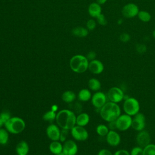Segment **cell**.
Listing matches in <instances>:
<instances>
[{"instance_id":"6da1fadb","label":"cell","mask_w":155,"mask_h":155,"mask_svg":"<svg viewBox=\"0 0 155 155\" xmlns=\"http://www.w3.org/2000/svg\"><path fill=\"white\" fill-rule=\"evenodd\" d=\"M56 122L57 125L64 130H70L76 125V116L70 110L64 109L56 113Z\"/></svg>"},{"instance_id":"7a4b0ae2","label":"cell","mask_w":155,"mask_h":155,"mask_svg":"<svg viewBox=\"0 0 155 155\" xmlns=\"http://www.w3.org/2000/svg\"><path fill=\"white\" fill-rule=\"evenodd\" d=\"M99 114L103 120L110 122L117 119L121 114V110L117 104L109 101L100 109Z\"/></svg>"},{"instance_id":"3957f363","label":"cell","mask_w":155,"mask_h":155,"mask_svg":"<svg viewBox=\"0 0 155 155\" xmlns=\"http://www.w3.org/2000/svg\"><path fill=\"white\" fill-rule=\"evenodd\" d=\"M89 61L86 56L82 54H76L70 60V67L76 73H82L88 70Z\"/></svg>"},{"instance_id":"277c9868","label":"cell","mask_w":155,"mask_h":155,"mask_svg":"<svg viewBox=\"0 0 155 155\" xmlns=\"http://www.w3.org/2000/svg\"><path fill=\"white\" fill-rule=\"evenodd\" d=\"M4 127L8 133L18 134L22 132L25 128V122L21 117H12L4 124Z\"/></svg>"},{"instance_id":"5b68a950","label":"cell","mask_w":155,"mask_h":155,"mask_svg":"<svg viewBox=\"0 0 155 155\" xmlns=\"http://www.w3.org/2000/svg\"><path fill=\"white\" fill-rule=\"evenodd\" d=\"M123 109L125 114L131 116H134L139 112L140 104L136 98L129 97L124 100Z\"/></svg>"},{"instance_id":"8992f818","label":"cell","mask_w":155,"mask_h":155,"mask_svg":"<svg viewBox=\"0 0 155 155\" xmlns=\"http://www.w3.org/2000/svg\"><path fill=\"white\" fill-rule=\"evenodd\" d=\"M124 95L125 94L122 90L117 87L110 88L107 94V99L109 101L116 104L119 103L124 100Z\"/></svg>"},{"instance_id":"52a82bcc","label":"cell","mask_w":155,"mask_h":155,"mask_svg":"<svg viewBox=\"0 0 155 155\" xmlns=\"http://www.w3.org/2000/svg\"><path fill=\"white\" fill-rule=\"evenodd\" d=\"M117 130L119 131H126L131 127L132 117L127 114H120L116 120Z\"/></svg>"},{"instance_id":"ba28073f","label":"cell","mask_w":155,"mask_h":155,"mask_svg":"<svg viewBox=\"0 0 155 155\" xmlns=\"http://www.w3.org/2000/svg\"><path fill=\"white\" fill-rule=\"evenodd\" d=\"M71 136L78 141H85L88 138V133L84 127L76 125L71 130Z\"/></svg>"},{"instance_id":"9c48e42d","label":"cell","mask_w":155,"mask_h":155,"mask_svg":"<svg viewBox=\"0 0 155 155\" xmlns=\"http://www.w3.org/2000/svg\"><path fill=\"white\" fill-rule=\"evenodd\" d=\"M91 102L93 107L100 110L107 102V96L104 93L98 91L93 94Z\"/></svg>"},{"instance_id":"30bf717a","label":"cell","mask_w":155,"mask_h":155,"mask_svg":"<svg viewBox=\"0 0 155 155\" xmlns=\"http://www.w3.org/2000/svg\"><path fill=\"white\" fill-rule=\"evenodd\" d=\"M139 12L138 6L134 3H128L122 8V14L126 18H132L137 15Z\"/></svg>"},{"instance_id":"8fae6325","label":"cell","mask_w":155,"mask_h":155,"mask_svg":"<svg viewBox=\"0 0 155 155\" xmlns=\"http://www.w3.org/2000/svg\"><path fill=\"white\" fill-rule=\"evenodd\" d=\"M145 127V115L139 112L137 114L134 116L132 118L131 128L137 131L143 130Z\"/></svg>"},{"instance_id":"7c38bea8","label":"cell","mask_w":155,"mask_h":155,"mask_svg":"<svg viewBox=\"0 0 155 155\" xmlns=\"http://www.w3.org/2000/svg\"><path fill=\"white\" fill-rule=\"evenodd\" d=\"M78 151V145L74 140L68 139L64 142L62 153L65 155H76Z\"/></svg>"},{"instance_id":"4fadbf2b","label":"cell","mask_w":155,"mask_h":155,"mask_svg":"<svg viewBox=\"0 0 155 155\" xmlns=\"http://www.w3.org/2000/svg\"><path fill=\"white\" fill-rule=\"evenodd\" d=\"M46 134L48 137L52 141L59 140L61 130L57 125L51 124L46 128Z\"/></svg>"},{"instance_id":"5bb4252c","label":"cell","mask_w":155,"mask_h":155,"mask_svg":"<svg viewBox=\"0 0 155 155\" xmlns=\"http://www.w3.org/2000/svg\"><path fill=\"white\" fill-rule=\"evenodd\" d=\"M136 142L138 146L144 148L150 143L151 137L149 133L145 130L140 131L136 136Z\"/></svg>"},{"instance_id":"9a60e30c","label":"cell","mask_w":155,"mask_h":155,"mask_svg":"<svg viewBox=\"0 0 155 155\" xmlns=\"http://www.w3.org/2000/svg\"><path fill=\"white\" fill-rule=\"evenodd\" d=\"M105 137L107 143L111 147H117L120 143V136L115 130H110Z\"/></svg>"},{"instance_id":"2e32d148","label":"cell","mask_w":155,"mask_h":155,"mask_svg":"<svg viewBox=\"0 0 155 155\" xmlns=\"http://www.w3.org/2000/svg\"><path fill=\"white\" fill-rule=\"evenodd\" d=\"M88 69L93 74H99L103 72L104 65L101 61L95 59L89 62Z\"/></svg>"},{"instance_id":"e0dca14e","label":"cell","mask_w":155,"mask_h":155,"mask_svg":"<svg viewBox=\"0 0 155 155\" xmlns=\"http://www.w3.org/2000/svg\"><path fill=\"white\" fill-rule=\"evenodd\" d=\"M88 12L91 17L96 18L102 13V8L101 5L97 4L96 2L91 3L88 6Z\"/></svg>"},{"instance_id":"ac0fdd59","label":"cell","mask_w":155,"mask_h":155,"mask_svg":"<svg viewBox=\"0 0 155 155\" xmlns=\"http://www.w3.org/2000/svg\"><path fill=\"white\" fill-rule=\"evenodd\" d=\"M29 151V147L27 142L20 141L16 147V152L18 155H27Z\"/></svg>"},{"instance_id":"d6986e66","label":"cell","mask_w":155,"mask_h":155,"mask_svg":"<svg viewBox=\"0 0 155 155\" xmlns=\"http://www.w3.org/2000/svg\"><path fill=\"white\" fill-rule=\"evenodd\" d=\"M90 122V116L87 113H81L76 116V124L77 125L85 127Z\"/></svg>"},{"instance_id":"ffe728a7","label":"cell","mask_w":155,"mask_h":155,"mask_svg":"<svg viewBox=\"0 0 155 155\" xmlns=\"http://www.w3.org/2000/svg\"><path fill=\"white\" fill-rule=\"evenodd\" d=\"M49 150L50 152L54 155L60 154L62 153L63 145L58 140L52 141L49 145Z\"/></svg>"},{"instance_id":"44dd1931","label":"cell","mask_w":155,"mask_h":155,"mask_svg":"<svg viewBox=\"0 0 155 155\" xmlns=\"http://www.w3.org/2000/svg\"><path fill=\"white\" fill-rule=\"evenodd\" d=\"M92 97L91 91L87 88H83L81 90L78 94V98L80 101L87 102L91 99Z\"/></svg>"},{"instance_id":"7402d4cb","label":"cell","mask_w":155,"mask_h":155,"mask_svg":"<svg viewBox=\"0 0 155 155\" xmlns=\"http://www.w3.org/2000/svg\"><path fill=\"white\" fill-rule=\"evenodd\" d=\"M71 33L73 35L79 38H84L88 35V30L87 28L83 27H77L73 28Z\"/></svg>"},{"instance_id":"603a6c76","label":"cell","mask_w":155,"mask_h":155,"mask_svg":"<svg viewBox=\"0 0 155 155\" xmlns=\"http://www.w3.org/2000/svg\"><path fill=\"white\" fill-rule=\"evenodd\" d=\"M76 98V94L70 90H67L64 91L62 94V99L64 102L66 103H71Z\"/></svg>"},{"instance_id":"cb8c5ba5","label":"cell","mask_w":155,"mask_h":155,"mask_svg":"<svg viewBox=\"0 0 155 155\" xmlns=\"http://www.w3.org/2000/svg\"><path fill=\"white\" fill-rule=\"evenodd\" d=\"M88 86L90 90L94 91H98L101 88V83L97 79L93 78L89 79Z\"/></svg>"},{"instance_id":"d4e9b609","label":"cell","mask_w":155,"mask_h":155,"mask_svg":"<svg viewBox=\"0 0 155 155\" xmlns=\"http://www.w3.org/2000/svg\"><path fill=\"white\" fill-rule=\"evenodd\" d=\"M96 131L97 134L99 136H100L101 137H104V136H107V134L109 132L110 130H109L108 126H107L106 125L99 124L97 126V127L96 128Z\"/></svg>"},{"instance_id":"484cf974","label":"cell","mask_w":155,"mask_h":155,"mask_svg":"<svg viewBox=\"0 0 155 155\" xmlns=\"http://www.w3.org/2000/svg\"><path fill=\"white\" fill-rule=\"evenodd\" d=\"M8 132L5 128H0V145H4L8 141Z\"/></svg>"},{"instance_id":"4316f807","label":"cell","mask_w":155,"mask_h":155,"mask_svg":"<svg viewBox=\"0 0 155 155\" xmlns=\"http://www.w3.org/2000/svg\"><path fill=\"white\" fill-rule=\"evenodd\" d=\"M139 18V19L144 22H149L151 20V16L149 12L145 11V10H140L138 12V14L137 15Z\"/></svg>"},{"instance_id":"83f0119b","label":"cell","mask_w":155,"mask_h":155,"mask_svg":"<svg viewBox=\"0 0 155 155\" xmlns=\"http://www.w3.org/2000/svg\"><path fill=\"white\" fill-rule=\"evenodd\" d=\"M56 112L50 110L44 114L42 118L45 121L51 122L56 119Z\"/></svg>"},{"instance_id":"f1b7e54d","label":"cell","mask_w":155,"mask_h":155,"mask_svg":"<svg viewBox=\"0 0 155 155\" xmlns=\"http://www.w3.org/2000/svg\"><path fill=\"white\" fill-rule=\"evenodd\" d=\"M143 155H155V144L150 143L143 148Z\"/></svg>"},{"instance_id":"f546056e","label":"cell","mask_w":155,"mask_h":155,"mask_svg":"<svg viewBox=\"0 0 155 155\" xmlns=\"http://www.w3.org/2000/svg\"><path fill=\"white\" fill-rule=\"evenodd\" d=\"M130 155H143V148L139 146L133 147L131 151Z\"/></svg>"},{"instance_id":"4dcf8cb0","label":"cell","mask_w":155,"mask_h":155,"mask_svg":"<svg viewBox=\"0 0 155 155\" xmlns=\"http://www.w3.org/2000/svg\"><path fill=\"white\" fill-rule=\"evenodd\" d=\"M11 115L8 111H2L0 113V118L5 124L7 121H8L11 118Z\"/></svg>"},{"instance_id":"1f68e13d","label":"cell","mask_w":155,"mask_h":155,"mask_svg":"<svg viewBox=\"0 0 155 155\" xmlns=\"http://www.w3.org/2000/svg\"><path fill=\"white\" fill-rule=\"evenodd\" d=\"M96 22L94 19H92L88 20L86 23L87 28L90 31L93 30L96 28Z\"/></svg>"},{"instance_id":"d6a6232c","label":"cell","mask_w":155,"mask_h":155,"mask_svg":"<svg viewBox=\"0 0 155 155\" xmlns=\"http://www.w3.org/2000/svg\"><path fill=\"white\" fill-rule=\"evenodd\" d=\"M96 19L99 24L101 25H106L107 24V20L104 14L101 13L96 18Z\"/></svg>"},{"instance_id":"836d02e7","label":"cell","mask_w":155,"mask_h":155,"mask_svg":"<svg viewBox=\"0 0 155 155\" xmlns=\"http://www.w3.org/2000/svg\"><path fill=\"white\" fill-rule=\"evenodd\" d=\"M136 50L139 54H143L147 51V46L143 44H137L136 45Z\"/></svg>"},{"instance_id":"e575fe53","label":"cell","mask_w":155,"mask_h":155,"mask_svg":"<svg viewBox=\"0 0 155 155\" xmlns=\"http://www.w3.org/2000/svg\"><path fill=\"white\" fill-rule=\"evenodd\" d=\"M130 39V35L127 33H122L119 36V40L122 42H128Z\"/></svg>"},{"instance_id":"d590c367","label":"cell","mask_w":155,"mask_h":155,"mask_svg":"<svg viewBox=\"0 0 155 155\" xmlns=\"http://www.w3.org/2000/svg\"><path fill=\"white\" fill-rule=\"evenodd\" d=\"M68 131L69 130L62 129V130L61 131V134H60V137H59V140L61 142H64L66 140V138L68 135Z\"/></svg>"},{"instance_id":"8d00e7d4","label":"cell","mask_w":155,"mask_h":155,"mask_svg":"<svg viewBox=\"0 0 155 155\" xmlns=\"http://www.w3.org/2000/svg\"><path fill=\"white\" fill-rule=\"evenodd\" d=\"M86 57L88 61H93V60L95 59V58L96 57V53L94 51H90L87 53Z\"/></svg>"},{"instance_id":"74e56055","label":"cell","mask_w":155,"mask_h":155,"mask_svg":"<svg viewBox=\"0 0 155 155\" xmlns=\"http://www.w3.org/2000/svg\"><path fill=\"white\" fill-rule=\"evenodd\" d=\"M113 155H130V153L127 150L122 149L116 151Z\"/></svg>"},{"instance_id":"f35d334b","label":"cell","mask_w":155,"mask_h":155,"mask_svg":"<svg viewBox=\"0 0 155 155\" xmlns=\"http://www.w3.org/2000/svg\"><path fill=\"white\" fill-rule=\"evenodd\" d=\"M97 155H113L112 153L108 149H102L98 153Z\"/></svg>"},{"instance_id":"ab89813d","label":"cell","mask_w":155,"mask_h":155,"mask_svg":"<svg viewBox=\"0 0 155 155\" xmlns=\"http://www.w3.org/2000/svg\"><path fill=\"white\" fill-rule=\"evenodd\" d=\"M107 126H108L110 130H115L117 129L116 120L108 122V124Z\"/></svg>"},{"instance_id":"60d3db41","label":"cell","mask_w":155,"mask_h":155,"mask_svg":"<svg viewBox=\"0 0 155 155\" xmlns=\"http://www.w3.org/2000/svg\"><path fill=\"white\" fill-rule=\"evenodd\" d=\"M58 106L57 105H56V104L53 105L51 106V110H52V111H53L54 112H56L58 111Z\"/></svg>"},{"instance_id":"b9f144b4","label":"cell","mask_w":155,"mask_h":155,"mask_svg":"<svg viewBox=\"0 0 155 155\" xmlns=\"http://www.w3.org/2000/svg\"><path fill=\"white\" fill-rule=\"evenodd\" d=\"M107 0H96V2L99 4V5H102L104 4Z\"/></svg>"},{"instance_id":"7bdbcfd3","label":"cell","mask_w":155,"mask_h":155,"mask_svg":"<svg viewBox=\"0 0 155 155\" xmlns=\"http://www.w3.org/2000/svg\"><path fill=\"white\" fill-rule=\"evenodd\" d=\"M3 125H4V123L3 122V121H2V120H1V119L0 118V128H2V127Z\"/></svg>"},{"instance_id":"ee69618b","label":"cell","mask_w":155,"mask_h":155,"mask_svg":"<svg viewBox=\"0 0 155 155\" xmlns=\"http://www.w3.org/2000/svg\"><path fill=\"white\" fill-rule=\"evenodd\" d=\"M122 22H123V20H122V19H118V21H117V24H118L119 25L122 24Z\"/></svg>"},{"instance_id":"f6af8a7d","label":"cell","mask_w":155,"mask_h":155,"mask_svg":"<svg viewBox=\"0 0 155 155\" xmlns=\"http://www.w3.org/2000/svg\"><path fill=\"white\" fill-rule=\"evenodd\" d=\"M152 35H153V37L155 39V30H154L153 31V33H152Z\"/></svg>"},{"instance_id":"bcb514c9","label":"cell","mask_w":155,"mask_h":155,"mask_svg":"<svg viewBox=\"0 0 155 155\" xmlns=\"http://www.w3.org/2000/svg\"><path fill=\"white\" fill-rule=\"evenodd\" d=\"M56 155H65L63 153H60V154H56Z\"/></svg>"},{"instance_id":"7dc6e473","label":"cell","mask_w":155,"mask_h":155,"mask_svg":"<svg viewBox=\"0 0 155 155\" xmlns=\"http://www.w3.org/2000/svg\"><path fill=\"white\" fill-rule=\"evenodd\" d=\"M17 155H18V154H17Z\"/></svg>"}]
</instances>
